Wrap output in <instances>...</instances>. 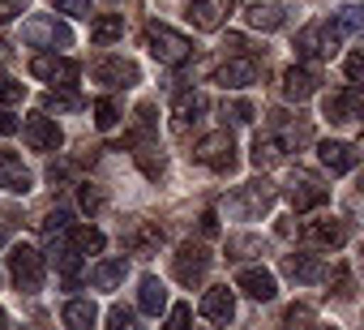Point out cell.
<instances>
[{"label":"cell","mask_w":364,"mask_h":330,"mask_svg":"<svg viewBox=\"0 0 364 330\" xmlns=\"http://www.w3.org/2000/svg\"><path fill=\"white\" fill-rule=\"evenodd\" d=\"M317 330H338V326H317Z\"/></svg>","instance_id":"cell-48"},{"label":"cell","mask_w":364,"mask_h":330,"mask_svg":"<svg viewBox=\"0 0 364 330\" xmlns=\"http://www.w3.org/2000/svg\"><path fill=\"white\" fill-rule=\"evenodd\" d=\"M257 60L253 56H236V60H228V65H219V73H215V82L223 86V90H245V86H253L257 82Z\"/></svg>","instance_id":"cell-13"},{"label":"cell","mask_w":364,"mask_h":330,"mask_svg":"<svg viewBox=\"0 0 364 330\" xmlns=\"http://www.w3.org/2000/svg\"><path fill=\"white\" fill-rule=\"evenodd\" d=\"M193 326V313H189V304H176L171 313H167V326L163 330H189Z\"/></svg>","instance_id":"cell-37"},{"label":"cell","mask_w":364,"mask_h":330,"mask_svg":"<svg viewBox=\"0 0 364 330\" xmlns=\"http://www.w3.org/2000/svg\"><path fill=\"white\" fill-rule=\"evenodd\" d=\"M116 120H120V107H116V99H99V103H95V124H99V129H112Z\"/></svg>","instance_id":"cell-33"},{"label":"cell","mask_w":364,"mask_h":330,"mask_svg":"<svg viewBox=\"0 0 364 330\" xmlns=\"http://www.w3.org/2000/svg\"><path fill=\"white\" fill-rule=\"evenodd\" d=\"M236 287L249 296V300H274V275L270 270H262V266H249V270H240L236 275Z\"/></svg>","instance_id":"cell-19"},{"label":"cell","mask_w":364,"mask_h":330,"mask_svg":"<svg viewBox=\"0 0 364 330\" xmlns=\"http://www.w3.org/2000/svg\"><path fill=\"white\" fill-rule=\"evenodd\" d=\"M22 137L31 142V150H60V142H65V133L52 116H26Z\"/></svg>","instance_id":"cell-11"},{"label":"cell","mask_w":364,"mask_h":330,"mask_svg":"<svg viewBox=\"0 0 364 330\" xmlns=\"http://www.w3.org/2000/svg\"><path fill=\"white\" fill-rule=\"evenodd\" d=\"M9 275H14L18 292H39L43 287V253L31 245H18L9 253Z\"/></svg>","instance_id":"cell-5"},{"label":"cell","mask_w":364,"mask_h":330,"mask_svg":"<svg viewBox=\"0 0 364 330\" xmlns=\"http://www.w3.org/2000/svg\"><path fill=\"white\" fill-rule=\"evenodd\" d=\"M103 245H107V240H103L99 228H73V232H69V249H73V253H99Z\"/></svg>","instance_id":"cell-29"},{"label":"cell","mask_w":364,"mask_h":330,"mask_svg":"<svg viewBox=\"0 0 364 330\" xmlns=\"http://www.w3.org/2000/svg\"><path fill=\"white\" fill-rule=\"evenodd\" d=\"M124 262L120 257H112V262H99L95 270H90V287H99V292H116L120 283H124Z\"/></svg>","instance_id":"cell-26"},{"label":"cell","mask_w":364,"mask_h":330,"mask_svg":"<svg viewBox=\"0 0 364 330\" xmlns=\"http://www.w3.org/2000/svg\"><path fill=\"white\" fill-rule=\"evenodd\" d=\"M300 236L309 245H321V249H338L347 240V219H309L300 228Z\"/></svg>","instance_id":"cell-14"},{"label":"cell","mask_w":364,"mask_h":330,"mask_svg":"<svg viewBox=\"0 0 364 330\" xmlns=\"http://www.w3.org/2000/svg\"><path fill=\"white\" fill-rule=\"evenodd\" d=\"M0 330H9V313L5 309H0Z\"/></svg>","instance_id":"cell-47"},{"label":"cell","mask_w":364,"mask_h":330,"mask_svg":"<svg viewBox=\"0 0 364 330\" xmlns=\"http://www.w3.org/2000/svg\"><path fill=\"white\" fill-rule=\"evenodd\" d=\"M364 31V9H338L330 22H317V26H304L300 39H296V52L300 56H330L347 35H360Z\"/></svg>","instance_id":"cell-1"},{"label":"cell","mask_w":364,"mask_h":330,"mask_svg":"<svg viewBox=\"0 0 364 330\" xmlns=\"http://www.w3.org/2000/svg\"><path fill=\"white\" fill-rule=\"evenodd\" d=\"M360 189H364V176H360Z\"/></svg>","instance_id":"cell-49"},{"label":"cell","mask_w":364,"mask_h":330,"mask_svg":"<svg viewBox=\"0 0 364 330\" xmlns=\"http://www.w3.org/2000/svg\"><path fill=\"white\" fill-rule=\"evenodd\" d=\"M137 300H141V309H146V313H163V304H167V287H163L154 275H146V279H141Z\"/></svg>","instance_id":"cell-27"},{"label":"cell","mask_w":364,"mask_h":330,"mask_svg":"<svg viewBox=\"0 0 364 330\" xmlns=\"http://www.w3.org/2000/svg\"><path fill=\"white\" fill-rule=\"evenodd\" d=\"M22 39L31 48H69L73 43V31L65 22H56L52 14H35L26 26H22Z\"/></svg>","instance_id":"cell-4"},{"label":"cell","mask_w":364,"mask_h":330,"mask_svg":"<svg viewBox=\"0 0 364 330\" xmlns=\"http://www.w3.org/2000/svg\"><path fill=\"white\" fill-rule=\"evenodd\" d=\"M270 206H274V185H266V181H253L228 198V215H236V219H262Z\"/></svg>","instance_id":"cell-3"},{"label":"cell","mask_w":364,"mask_h":330,"mask_svg":"<svg viewBox=\"0 0 364 330\" xmlns=\"http://www.w3.org/2000/svg\"><path fill=\"white\" fill-rule=\"evenodd\" d=\"M65 219H69V215H65V211H56V215H48V223H43V228H48V232H56V228H65Z\"/></svg>","instance_id":"cell-45"},{"label":"cell","mask_w":364,"mask_h":330,"mask_svg":"<svg viewBox=\"0 0 364 330\" xmlns=\"http://www.w3.org/2000/svg\"><path fill=\"white\" fill-rule=\"evenodd\" d=\"M146 48H150V56H154L159 65H185V60L193 56V43L180 35V31L163 26V22H150V26H146Z\"/></svg>","instance_id":"cell-2"},{"label":"cell","mask_w":364,"mask_h":330,"mask_svg":"<svg viewBox=\"0 0 364 330\" xmlns=\"http://www.w3.org/2000/svg\"><path fill=\"white\" fill-rule=\"evenodd\" d=\"M193 154L206 163V168H215V172H232V168H236V146H232L228 129H223V133H210V137H202Z\"/></svg>","instance_id":"cell-8"},{"label":"cell","mask_w":364,"mask_h":330,"mask_svg":"<svg viewBox=\"0 0 364 330\" xmlns=\"http://www.w3.org/2000/svg\"><path fill=\"white\" fill-rule=\"evenodd\" d=\"M137 159H141V172H146V176H154V181H159V176H163V168H167L163 154H150V150H137Z\"/></svg>","instance_id":"cell-38"},{"label":"cell","mask_w":364,"mask_h":330,"mask_svg":"<svg viewBox=\"0 0 364 330\" xmlns=\"http://www.w3.org/2000/svg\"><path fill=\"white\" fill-rule=\"evenodd\" d=\"M309 317H313L309 304H291L287 317H283V326H287V330H309Z\"/></svg>","instance_id":"cell-36"},{"label":"cell","mask_w":364,"mask_h":330,"mask_svg":"<svg viewBox=\"0 0 364 330\" xmlns=\"http://www.w3.org/2000/svg\"><path fill=\"white\" fill-rule=\"evenodd\" d=\"M232 313H236L232 287H210V292L202 296V317H206V321H228Z\"/></svg>","instance_id":"cell-21"},{"label":"cell","mask_w":364,"mask_h":330,"mask_svg":"<svg viewBox=\"0 0 364 330\" xmlns=\"http://www.w3.org/2000/svg\"><path fill=\"white\" fill-rule=\"evenodd\" d=\"M56 270H60V279L73 287V283L82 279V253H73L69 245H65V249H56Z\"/></svg>","instance_id":"cell-31"},{"label":"cell","mask_w":364,"mask_h":330,"mask_svg":"<svg viewBox=\"0 0 364 330\" xmlns=\"http://www.w3.org/2000/svg\"><path fill=\"white\" fill-rule=\"evenodd\" d=\"M232 14H236L232 0H189V22L198 31H219Z\"/></svg>","instance_id":"cell-10"},{"label":"cell","mask_w":364,"mask_h":330,"mask_svg":"<svg viewBox=\"0 0 364 330\" xmlns=\"http://www.w3.org/2000/svg\"><path fill=\"white\" fill-rule=\"evenodd\" d=\"M107 330H141V321L133 317V309H124V304H116V309L107 313Z\"/></svg>","instance_id":"cell-32"},{"label":"cell","mask_w":364,"mask_h":330,"mask_svg":"<svg viewBox=\"0 0 364 330\" xmlns=\"http://www.w3.org/2000/svg\"><path fill=\"white\" fill-rule=\"evenodd\" d=\"M171 112H176V133H185L189 120H198V116L206 112V95H202V90H180Z\"/></svg>","instance_id":"cell-22"},{"label":"cell","mask_w":364,"mask_h":330,"mask_svg":"<svg viewBox=\"0 0 364 330\" xmlns=\"http://www.w3.org/2000/svg\"><path fill=\"white\" fill-rule=\"evenodd\" d=\"M52 5H56L60 14H73V18H86V14H90V0H52Z\"/></svg>","instance_id":"cell-39"},{"label":"cell","mask_w":364,"mask_h":330,"mask_svg":"<svg viewBox=\"0 0 364 330\" xmlns=\"http://www.w3.org/2000/svg\"><path fill=\"white\" fill-rule=\"evenodd\" d=\"M228 116H232V120H236V124H249V120H253V116H257V112H253V103H245V99H236V103H232V107H228Z\"/></svg>","instance_id":"cell-40"},{"label":"cell","mask_w":364,"mask_h":330,"mask_svg":"<svg viewBox=\"0 0 364 330\" xmlns=\"http://www.w3.org/2000/svg\"><path fill=\"white\" fill-rule=\"evenodd\" d=\"M18 129V120L14 116H5V112H0V137H5V133H14Z\"/></svg>","instance_id":"cell-46"},{"label":"cell","mask_w":364,"mask_h":330,"mask_svg":"<svg viewBox=\"0 0 364 330\" xmlns=\"http://www.w3.org/2000/svg\"><path fill=\"white\" fill-rule=\"evenodd\" d=\"M326 116H330L334 124H343V120H364V86H343V90H334V95L326 99Z\"/></svg>","instance_id":"cell-9"},{"label":"cell","mask_w":364,"mask_h":330,"mask_svg":"<svg viewBox=\"0 0 364 330\" xmlns=\"http://www.w3.org/2000/svg\"><path fill=\"white\" fill-rule=\"evenodd\" d=\"M283 275L296 279V283H317L321 279V262L313 253H287L283 257Z\"/></svg>","instance_id":"cell-23"},{"label":"cell","mask_w":364,"mask_h":330,"mask_svg":"<svg viewBox=\"0 0 364 330\" xmlns=\"http://www.w3.org/2000/svg\"><path fill=\"white\" fill-rule=\"evenodd\" d=\"M82 206H86V211H90V215H95V211H103V193H99V189H90V185H86V189H82Z\"/></svg>","instance_id":"cell-42"},{"label":"cell","mask_w":364,"mask_h":330,"mask_svg":"<svg viewBox=\"0 0 364 330\" xmlns=\"http://www.w3.org/2000/svg\"><path fill=\"white\" fill-rule=\"evenodd\" d=\"M120 35H124V18H120V14H103V18L90 26V39H95V43H116Z\"/></svg>","instance_id":"cell-28"},{"label":"cell","mask_w":364,"mask_h":330,"mask_svg":"<svg viewBox=\"0 0 364 330\" xmlns=\"http://www.w3.org/2000/svg\"><path fill=\"white\" fill-rule=\"evenodd\" d=\"M95 78L107 82V86H133V82H137V65L112 56V60H99V65H95Z\"/></svg>","instance_id":"cell-20"},{"label":"cell","mask_w":364,"mask_h":330,"mask_svg":"<svg viewBox=\"0 0 364 330\" xmlns=\"http://www.w3.org/2000/svg\"><path fill=\"white\" fill-rule=\"evenodd\" d=\"M31 73L39 82H52V86H73L77 82V65L65 60V56H35L31 60Z\"/></svg>","instance_id":"cell-12"},{"label":"cell","mask_w":364,"mask_h":330,"mask_svg":"<svg viewBox=\"0 0 364 330\" xmlns=\"http://www.w3.org/2000/svg\"><path fill=\"white\" fill-rule=\"evenodd\" d=\"M171 270H176L180 283H189V287L202 283L206 270H210V249H202V245H180L176 257H171Z\"/></svg>","instance_id":"cell-7"},{"label":"cell","mask_w":364,"mask_h":330,"mask_svg":"<svg viewBox=\"0 0 364 330\" xmlns=\"http://www.w3.org/2000/svg\"><path fill=\"white\" fill-rule=\"evenodd\" d=\"M31 172H26V163L14 154V150H0V189H9V193H31Z\"/></svg>","instance_id":"cell-16"},{"label":"cell","mask_w":364,"mask_h":330,"mask_svg":"<svg viewBox=\"0 0 364 330\" xmlns=\"http://www.w3.org/2000/svg\"><path fill=\"white\" fill-rule=\"evenodd\" d=\"M330 292H334L338 300L351 296V270H347V266H334V275H330Z\"/></svg>","instance_id":"cell-35"},{"label":"cell","mask_w":364,"mask_h":330,"mask_svg":"<svg viewBox=\"0 0 364 330\" xmlns=\"http://www.w3.org/2000/svg\"><path fill=\"white\" fill-rule=\"evenodd\" d=\"M22 5H26V0H0V22H14L22 14Z\"/></svg>","instance_id":"cell-43"},{"label":"cell","mask_w":364,"mask_h":330,"mask_svg":"<svg viewBox=\"0 0 364 330\" xmlns=\"http://www.w3.org/2000/svg\"><path fill=\"white\" fill-rule=\"evenodd\" d=\"M317 154H321V163H326L334 176L351 172L355 163H360V150H355L351 142H321V146H317Z\"/></svg>","instance_id":"cell-17"},{"label":"cell","mask_w":364,"mask_h":330,"mask_svg":"<svg viewBox=\"0 0 364 330\" xmlns=\"http://www.w3.org/2000/svg\"><path fill=\"white\" fill-rule=\"evenodd\" d=\"M43 107H82V99H77V95H48Z\"/></svg>","instance_id":"cell-44"},{"label":"cell","mask_w":364,"mask_h":330,"mask_svg":"<svg viewBox=\"0 0 364 330\" xmlns=\"http://www.w3.org/2000/svg\"><path fill=\"white\" fill-rule=\"evenodd\" d=\"M347 78H351V82H360V78H364V43L347 56Z\"/></svg>","instance_id":"cell-41"},{"label":"cell","mask_w":364,"mask_h":330,"mask_svg":"<svg viewBox=\"0 0 364 330\" xmlns=\"http://www.w3.org/2000/svg\"><path fill=\"white\" fill-rule=\"evenodd\" d=\"M270 116H274L270 129L257 133V142H253V163H257V168H270V163H279V159L291 150V129H283L279 112H270Z\"/></svg>","instance_id":"cell-6"},{"label":"cell","mask_w":364,"mask_h":330,"mask_svg":"<svg viewBox=\"0 0 364 330\" xmlns=\"http://www.w3.org/2000/svg\"><path fill=\"white\" fill-rule=\"evenodd\" d=\"M60 321H65L69 330H95V321H99V309H95L90 300H69V304L60 309Z\"/></svg>","instance_id":"cell-24"},{"label":"cell","mask_w":364,"mask_h":330,"mask_svg":"<svg viewBox=\"0 0 364 330\" xmlns=\"http://www.w3.org/2000/svg\"><path fill=\"white\" fill-rule=\"evenodd\" d=\"M326 198H330V189L317 185L313 176H296L291 189H287V202H291V211H300V215H304V211H317Z\"/></svg>","instance_id":"cell-15"},{"label":"cell","mask_w":364,"mask_h":330,"mask_svg":"<svg viewBox=\"0 0 364 330\" xmlns=\"http://www.w3.org/2000/svg\"><path fill=\"white\" fill-rule=\"evenodd\" d=\"M22 99H26V86L14 82L9 73H0V103H22Z\"/></svg>","instance_id":"cell-34"},{"label":"cell","mask_w":364,"mask_h":330,"mask_svg":"<svg viewBox=\"0 0 364 330\" xmlns=\"http://www.w3.org/2000/svg\"><path fill=\"white\" fill-rule=\"evenodd\" d=\"M159 240H163V232H159L154 223H137V228L129 232V245H133V253H141V257H146V253H154V249H159Z\"/></svg>","instance_id":"cell-30"},{"label":"cell","mask_w":364,"mask_h":330,"mask_svg":"<svg viewBox=\"0 0 364 330\" xmlns=\"http://www.w3.org/2000/svg\"><path fill=\"white\" fill-rule=\"evenodd\" d=\"M317 82H321V78H317L309 65H291V69L283 73V95L296 99V103H304V99L317 95Z\"/></svg>","instance_id":"cell-18"},{"label":"cell","mask_w":364,"mask_h":330,"mask_svg":"<svg viewBox=\"0 0 364 330\" xmlns=\"http://www.w3.org/2000/svg\"><path fill=\"white\" fill-rule=\"evenodd\" d=\"M249 26L253 31H279L287 18H283V5H270V0H257V5H249Z\"/></svg>","instance_id":"cell-25"}]
</instances>
